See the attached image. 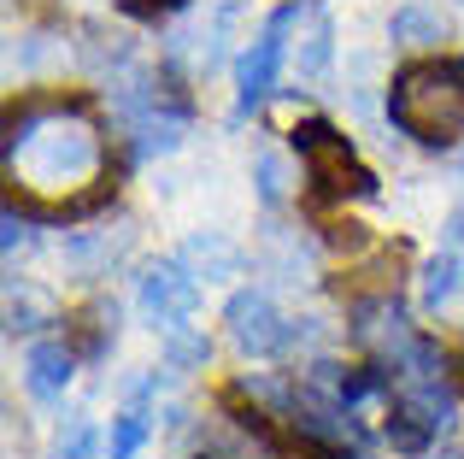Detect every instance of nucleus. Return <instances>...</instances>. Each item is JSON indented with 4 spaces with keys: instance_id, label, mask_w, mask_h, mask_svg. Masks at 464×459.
<instances>
[{
    "instance_id": "f3484780",
    "label": "nucleus",
    "mask_w": 464,
    "mask_h": 459,
    "mask_svg": "<svg viewBox=\"0 0 464 459\" xmlns=\"http://www.w3.org/2000/svg\"><path fill=\"white\" fill-rule=\"evenodd\" d=\"M118 6H124L130 18H141V24H159V18H170V12H182L188 0H118Z\"/></svg>"
},
{
    "instance_id": "39448f33",
    "label": "nucleus",
    "mask_w": 464,
    "mask_h": 459,
    "mask_svg": "<svg viewBox=\"0 0 464 459\" xmlns=\"http://www.w3.org/2000/svg\"><path fill=\"white\" fill-rule=\"evenodd\" d=\"M136 300H141V318H148L159 336H177V330H188L194 312H200V277L182 259H159V265L141 271Z\"/></svg>"
},
{
    "instance_id": "f257e3e1",
    "label": "nucleus",
    "mask_w": 464,
    "mask_h": 459,
    "mask_svg": "<svg viewBox=\"0 0 464 459\" xmlns=\"http://www.w3.org/2000/svg\"><path fill=\"white\" fill-rule=\"evenodd\" d=\"M112 148L89 101H30L6 118V183L47 219L89 212L106 195Z\"/></svg>"
},
{
    "instance_id": "f8f14e48",
    "label": "nucleus",
    "mask_w": 464,
    "mask_h": 459,
    "mask_svg": "<svg viewBox=\"0 0 464 459\" xmlns=\"http://www.w3.org/2000/svg\"><path fill=\"white\" fill-rule=\"evenodd\" d=\"M388 35H394V47H441L447 42V12L411 0V6H400L388 18Z\"/></svg>"
},
{
    "instance_id": "7ed1b4c3",
    "label": "nucleus",
    "mask_w": 464,
    "mask_h": 459,
    "mask_svg": "<svg viewBox=\"0 0 464 459\" xmlns=\"http://www.w3.org/2000/svg\"><path fill=\"white\" fill-rule=\"evenodd\" d=\"M295 153L306 160V183L317 200H359V195H376V177L371 165L353 153V142L341 136L335 124L324 118H306L295 124Z\"/></svg>"
},
{
    "instance_id": "4468645a",
    "label": "nucleus",
    "mask_w": 464,
    "mask_h": 459,
    "mask_svg": "<svg viewBox=\"0 0 464 459\" xmlns=\"http://www.w3.org/2000/svg\"><path fill=\"white\" fill-rule=\"evenodd\" d=\"M165 342H170V371H194V366H206V354H212V342L194 336V330H177V336H165Z\"/></svg>"
},
{
    "instance_id": "9b49d317",
    "label": "nucleus",
    "mask_w": 464,
    "mask_h": 459,
    "mask_svg": "<svg viewBox=\"0 0 464 459\" xmlns=\"http://www.w3.org/2000/svg\"><path fill=\"white\" fill-rule=\"evenodd\" d=\"M182 265H188L194 277H206V283H218V277H241V248L229 236H218V230H206V236H188Z\"/></svg>"
},
{
    "instance_id": "423d86ee",
    "label": "nucleus",
    "mask_w": 464,
    "mask_h": 459,
    "mask_svg": "<svg viewBox=\"0 0 464 459\" xmlns=\"http://www.w3.org/2000/svg\"><path fill=\"white\" fill-rule=\"evenodd\" d=\"M295 12H300V0H295V6H283V12H271V24L259 30V42L236 59V112L241 118H247L253 106L271 101L276 71H283V54H288V35H295Z\"/></svg>"
},
{
    "instance_id": "9d476101",
    "label": "nucleus",
    "mask_w": 464,
    "mask_h": 459,
    "mask_svg": "<svg viewBox=\"0 0 464 459\" xmlns=\"http://www.w3.org/2000/svg\"><path fill=\"white\" fill-rule=\"evenodd\" d=\"M148 389H153V383H136V389H130V401H124V413L112 418V436H106V454H112V459H136V454H141V442L153 436Z\"/></svg>"
},
{
    "instance_id": "f03ea898",
    "label": "nucleus",
    "mask_w": 464,
    "mask_h": 459,
    "mask_svg": "<svg viewBox=\"0 0 464 459\" xmlns=\"http://www.w3.org/2000/svg\"><path fill=\"white\" fill-rule=\"evenodd\" d=\"M388 112H394L400 136L423 142V148H453L464 136V65H447V59L406 65L388 89Z\"/></svg>"
},
{
    "instance_id": "1a4fd4ad",
    "label": "nucleus",
    "mask_w": 464,
    "mask_h": 459,
    "mask_svg": "<svg viewBox=\"0 0 464 459\" xmlns=\"http://www.w3.org/2000/svg\"><path fill=\"white\" fill-rule=\"evenodd\" d=\"M71 366H77V354H71L65 342H35L30 354H24V383H30L35 401H59L71 383Z\"/></svg>"
},
{
    "instance_id": "a211bd4d",
    "label": "nucleus",
    "mask_w": 464,
    "mask_h": 459,
    "mask_svg": "<svg viewBox=\"0 0 464 459\" xmlns=\"http://www.w3.org/2000/svg\"><path fill=\"white\" fill-rule=\"evenodd\" d=\"M30 241H35V236H30V224H24V219H18V207H12V212H6V259H18Z\"/></svg>"
},
{
    "instance_id": "20e7f679",
    "label": "nucleus",
    "mask_w": 464,
    "mask_h": 459,
    "mask_svg": "<svg viewBox=\"0 0 464 459\" xmlns=\"http://www.w3.org/2000/svg\"><path fill=\"white\" fill-rule=\"evenodd\" d=\"M224 324L241 359H276L283 347H295V318L276 312L271 288H236L224 307Z\"/></svg>"
},
{
    "instance_id": "6e6552de",
    "label": "nucleus",
    "mask_w": 464,
    "mask_h": 459,
    "mask_svg": "<svg viewBox=\"0 0 464 459\" xmlns=\"http://www.w3.org/2000/svg\"><path fill=\"white\" fill-rule=\"evenodd\" d=\"M295 71L306 83H317L329 71V42H335V30H329V18H324V6H312V0H300V12H295Z\"/></svg>"
},
{
    "instance_id": "6ab92c4d",
    "label": "nucleus",
    "mask_w": 464,
    "mask_h": 459,
    "mask_svg": "<svg viewBox=\"0 0 464 459\" xmlns=\"http://www.w3.org/2000/svg\"><path fill=\"white\" fill-rule=\"evenodd\" d=\"M89 448H94V436H89V430H71V442H59V454L53 459H89Z\"/></svg>"
},
{
    "instance_id": "2eb2a0df",
    "label": "nucleus",
    "mask_w": 464,
    "mask_h": 459,
    "mask_svg": "<svg viewBox=\"0 0 464 459\" xmlns=\"http://www.w3.org/2000/svg\"><path fill=\"white\" fill-rule=\"evenodd\" d=\"M259 195H265V207H283V195H288V177H283V160H276V153L259 160Z\"/></svg>"
},
{
    "instance_id": "ddd939ff",
    "label": "nucleus",
    "mask_w": 464,
    "mask_h": 459,
    "mask_svg": "<svg viewBox=\"0 0 464 459\" xmlns=\"http://www.w3.org/2000/svg\"><path fill=\"white\" fill-rule=\"evenodd\" d=\"M459 288H464V253H459V248L435 253V259L423 265V307H430V312L453 307V300H459Z\"/></svg>"
},
{
    "instance_id": "0eeeda50",
    "label": "nucleus",
    "mask_w": 464,
    "mask_h": 459,
    "mask_svg": "<svg viewBox=\"0 0 464 459\" xmlns=\"http://www.w3.org/2000/svg\"><path fill=\"white\" fill-rule=\"evenodd\" d=\"M130 253V224H112V230H77L65 241V259L77 265L82 277H106L118 259Z\"/></svg>"
},
{
    "instance_id": "aec40b11",
    "label": "nucleus",
    "mask_w": 464,
    "mask_h": 459,
    "mask_svg": "<svg viewBox=\"0 0 464 459\" xmlns=\"http://www.w3.org/2000/svg\"><path fill=\"white\" fill-rule=\"evenodd\" d=\"M418 459H464V448H430V454H418Z\"/></svg>"
},
{
    "instance_id": "dca6fc26",
    "label": "nucleus",
    "mask_w": 464,
    "mask_h": 459,
    "mask_svg": "<svg viewBox=\"0 0 464 459\" xmlns=\"http://www.w3.org/2000/svg\"><path fill=\"white\" fill-rule=\"evenodd\" d=\"M6 318H12V330H35V318H47V307L35 295H18L12 288V307H6Z\"/></svg>"
}]
</instances>
